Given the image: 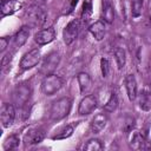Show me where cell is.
Here are the masks:
<instances>
[{"label": "cell", "mask_w": 151, "mask_h": 151, "mask_svg": "<svg viewBox=\"0 0 151 151\" xmlns=\"http://www.w3.org/2000/svg\"><path fill=\"white\" fill-rule=\"evenodd\" d=\"M77 80H78V84H79V87H80V92L81 93L88 92V90L92 86V79H91V77L86 72H80L77 76Z\"/></svg>", "instance_id": "17"}, {"label": "cell", "mask_w": 151, "mask_h": 151, "mask_svg": "<svg viewBox=\"0 0 151 151\" xmlns=\"http://www.w3.org/2000/svg\"><path fill=\"white\" fill-rule=\"evenodd\" d=\"M100 70H101V74L104 78H106L109 76L110 72V63L106 58H101L100 59Z\"/></svg>", "instance_id": "28"}, {"label": "cell", "mask_w": 151, "mask_h": 151, "mask_svg": "<svg viewBox=\"0 0 151 151\" xmlns=\"http://www.w3.org/2000/svg\"><path fill=\"white\" fill-rule=\"evenodd\" d=\"M131 134H130V138H129V144L132 149L134 150H143V149H146V138L144 134H142L139 131H136V130H131L130 131Z\"/></svg>", "instance_id": "12"}, {"label": "cell", "mask_w": 151, "mask_h": 151, "mask_svg": "<svg viewBox=\"0 0 151 151\" xmlns=\"http://www.w3.org/2000/svg\"><path fill=\"white\" fill-rule=\"evenodd\" d=\"M45 137V132L42 129H31L28 130L24 136V142L26 145H33L40 143Z\"/></svg>", "instance_id": "11"}, {"label": "cell", "mask_w": 151, "mask_h": 151, "mask_svg": "<svg viewBox=\"0 0 151 151\" xmlns=\"http://www.w3.org/2000/svg\"><path fill=\"white\" fill-rule=\"evenodd\" d=\"M60 63V55L59 53L57 52H51L48 55H46L40 65V68H39V72L44 76H48L51 74L59 65Z\"/></svg>", "instance_id": "4"}, {"label": "cell", "mask_w": 151, "mask_h": 151, "mask_svg": "<svg viewBox=\"0 0 151 151\" xmlns=\"http://www.w3.org/2000/svg\"><path fill=\"white\" fill-rule=\"evenodd\" d=\"M138 104H139V107L144 111H149L151 109V98L147 93L143 92L140 93L139 96V100H138Z\"/></svg>", "instance_id": "23"}, {"label": "cell", "mask_w": 151, "mask_h": 151, "mask_svg": "<svg viewBox=\"0 0 151 151\" xmlns=\"http://www.w3.org/2000/svg\"><path fill=\"white\" fill-rule=\"evenodd\" d=\"M27 18L33 26H40L45 22L46 13L40 7H32L27 11Z\"/></svg>", "instance_id": "10"}, {"label": "cell", "mask_w": 151, "mask_h": 151, "mask_svg": "<svg viewBox=\"0 0 151 151\" xmlns=\"http://www.w3.org/2000/svg\"><path fill=\"white\" fill-rule=\"evenodd\" d=\"M143 9V0H132V15L134 18H138L142 14Z\"/></svg>", "instance_id": "27"}, {"label": "cell", "mask_w": 151, "mask_h": 151, "mask_svg": "<svg viewBox=\"0 0 151 151\" xmlns=\"http://www.w3.org/2000/svg\"><path fill=\"white\" fill-rule=\"evenodd\" d=\"M124 84H125V88H126V93L129 99L132 101L137 98V81L133 74H127L124 79Z\"/></svg>", "instance_id": "14"}, {"label": "cell", "mask_w": 151, "mask_h": 151, "mask_svg": "<svg viewBox=\"0 0 151 151\" xmlns=\"http://www.w3.org/2000/svg\"><path fill=\"white\" fill-rule=\"evenodd\" d=\"M106 123H107V117L105 113H98L93 117V119L91 120V124H90V127H91V131L93 133H99L100 131L104 130V127L106 126Z\"/></svg>", "instance_id": "15"}, {"label": "cell", "mask_w": 151, "mask_h": 151, "mask_svg": "<svg viewBox=\"0 0 151 151\" xmlns=\"http://www.w3.org/2000/svg\"><path fill=\"white\" fill-rule=\"evenodd\" d=\"M117 107H118V98H117V94L116 93H111L109 100L104 105V110L106 112H113Z\"/></svg>", "instance_id": "22"}, {"label": "cell", "mask_w": 151, "mask_h": 151, "mask_svg": "<svg viewBox=\"0 0 151 151\" xmlns=\"http://www.w3.org/2000/svg\"><path fill=\"white\" fill-rule=\"evenodd\" d=\"M90 33L93 35V38L98 41L103 40L105 34H106V25H105V21H101V20H98L96 21L94 24H92L88 28Z\"/></svg>", "instance_id": "13"}, {"label": "cell", "mask_w": 151, "mask_h": 151, "mask_svg": "<svg viewBox=\"0 0 151 151\" xmlns=\"http://www.w3.org/2000/svg\"><path fill=\"white\" fill-rule=\"evenodd\" d=\"M40 58H41V53L38 48H33V50L28 51L27 53L24 54V57L20 60V68L24 71L33 68L34 66H37L39 64Z\"/></svg>", "instance_id": "5"}, {"label": "cell", "mask_w": 151, "mask_h": 151, "mask_svg": "<svg viewBox=\"0 0 151 151\" xmlns=\"http://www.w3.org/2000/svg\"><path fill=\"white\" fill-rule=\"evenodd\" d=\"M64 85V79L57 74H48L45 76V78L41 81V91L46 96H53L57 93Z\"/></svg>", "instance_id": "2"}, {"label": "cell", "mask_w": 151, "mask_h": 151, "mask_svg": "<svg viewBox=\"0 0 151 151\" xmlns=\"http://www.w3.org/2000/svg\"><path fill=\"white\" fill-rule=\"evenodd\" d=\"M18 8H20V2H18L17 0H6L4 2H1V17H6V15H11L13 14Z\"/></svg>", "instance_id": "16"}, {"label": "cell", "mask_w": 151, "mask_h": 151, "mask_svg": "<svg viewBox=\"0 0 151 151\" xmlns=\"http://www.w3.org/2000/svg\"><path fill=\"white\" fill-rule=\"evenodd\" d=\"M103 149H104V145L101 144V142L99 139H96V138L90 139L84 145V150H87V151H99Z\"/></svg>", "instance_id": "21"}, {"label": "cell", "mask_w": 151, "mask_h": 151, "mask_svg": "<svg viewBox=\"0 0 151 151\" xmlns=\"http://www.w3.org/2000/svg\"><path fill=\"white\" fill-rule=\"evenodd\" d=\"M72 132H73V126L72 125H66L53 137V139H65V138H68L72 134Z\"/></svg>", "instance_id": "25"}, {"label": "cell", "mask_w": 151, "mask_h": 151, "mask_svg": "<svg viewBox=\"0 0 151 151\" xmlns=\"http://www.w3.org/2000/svg\"><path fill=\"white\" fill-rule=\"evenodd\" d=\"M145 138H146V144H147V143L151 144V125H150V129H149V131H147Z\"/></svg>", "instance_id": "30"}, {"label": "cell", "mask_w": 151, "mask_h": 151, "mask_svg": "<svg viewBox=\"0 0 151 151\" xmlns=\"http://www.w3.org/2000/svg\"><path fill=\"white\" fill-rule=\"evenodd\" d=\"M31 87L29 85L27 84H19L15 86V88L13 90V93H12V99H13V103L17 105V106H24L31 98Z\"/></svg>", "instance_id": "3"}, {"label": "cell", "mask_w": 151, "mask_h": 151, "mask_svg": "<svg viewBox=\"0 0 151 151\" xmlns=\"http://www.w3.org/2000/svg\"><path fill=\"white\" fill-rule=\"evenodd\" d=\"M19 137L17 134H11L8 136L5 142H4V145H2V149L4 150H13V149H17L19 146Z\"/></svg>", "instance_id": "20"}, {"label": "cell", "mask_w": 151, "mask_h": 151, "mask_svg": "<svg viewBox=\"0 0 151 151\" xmlns=\"http://www.w3.org/2000/svg\"><path fill=\"white\" fill-rule=\"evenodd\" d=\"M114 57H116V61H117L118 68H123L125 66V63H126V53H125V51L123 48H116Z\"/></svg>", "instance_id": "24"}, {"label": "cell", "mask_w": 151, "mask_h": 151, "mask_svg": "<svg viewBox=\"0 0 151 151\" xmlns=\"http://www.w3.org/2000/svg\"><path fill=\"white\" fill-rule=\"evenodd\" d=\"M72 107V100L68 97H63L59 98L57 100H54L51 105V110H50V118L52 120H61L65 117L68 116L70 111Z\"/></svg>", "instance_id": "1"}, {"label": "cell", "mask_w": 151, "mask_h": 151, "mask_svg": "<svg viewBox=\"0 0 151 151\" xmlns=\"http://www.w3.org/2000/svg\"><path fill=\"white\" fill-rule=\"evenodd\" d=\"M0 44H1L0 45V51H1V53H4L7 45H8V40L6 38H0Z\"/></svg>", "instance_id": "29"}, {"label": "cell", "mask_w": 151, "mask_h": 151, "mask_svg": "<svg viewBox=\"0 0 151 151\" xmlns=\"http://www.w3.org/2000/svg\"><path fill=\"white\" fill-rule=\"evenodd\" d=\"M15 119V110L12 104L4 103L0 110V120L2 127H9Z\"/></svg>", "instance_id": "7"}, {"label": "cell", "mask_w": 151, "mask_h": 151, "mask_svg": "<svg viewBox=\"0 0 151 151\" xmlns=\"http://www.w3.org/2000/svg\"><path fill=\"white\" fill-rule=\"evenodd\" d=\"M101 14H103V18H104L105 22H109V24L113 22V20H114V9H113V6L111 5L110 1H105L103 4Z\"/></svg>", "instance_id": "19"}, {"label": "cell", "mask_w": 151, "mask_h": 151, "mask_svg": "<svg viewBox=\"0 0 151 151\" xmlns=\"http://www.w3.org/2000/svg\"><path fill=\"white\" fill-rule=\"evenodd\" d=\"M92 14V0H85L83 4V12L81 18L84 20H88V18Z\"/></svg>", "instance_id": "26"}, {"label": "cell", "mask_w": 151, "mask_h": 151, "mask_svg": "<svg viewBox=\"0 0 151 151\" xmlns=\"http://www.w3.org/2000/svg\"><path fill=\"white\" fill-rule=\"evenodd\" d=\"M97 107V98L92 94L84 97L78 106V113L81 116H87L90 113H92Z\"/></svg>", "instance_id": "8"}, {"label": "cell", "mask_w": 151, "mask_h": 151, "mask_svg": "<svg viewBox=\"0 0 151 151\" xmlns=\"http://www.w3.org/2000/svg\"><path fill=\"white\" fill-rule=\"evenodd\" d=\"M28 35H29V29L27 26H22L18 32L17 34L14 35V44L17 47H21L28 39Z\"/></svg>", "instance_id": "18"}, {"label": "cell", "mask_w": 151, "mask_h": 151, "mask_svg": "<svg viewBox=\"0 0 151 151\" xmlns=\"http://www.w3.org/2000/svg\"><path fill=\"white\" fill-rule=\"evenodd\" d=\"M55 38V31L53 27H47V28H44L39 32L35 33L34 35V41L38 44V45H46V44H50L54 40Z\"/></svg>", "instance_id": "9"}, {"label": "cell", "mask_w": 151, "mask_h": 151, "mask_svg": "<svg viewBox=\"0 0 151 151\" xmlns=\"http://www.w3.org/2000/svg\"><path fill=\"white\" fill-rule=\"evenodd\" d=\"M79 21L77 19L74 20H71L64 28V32H63V38H64V41L66 45H71L78 37V33H79Z\"/></svg>", "instance_id": "6"}]
</instances>
